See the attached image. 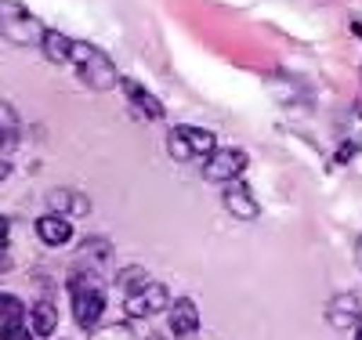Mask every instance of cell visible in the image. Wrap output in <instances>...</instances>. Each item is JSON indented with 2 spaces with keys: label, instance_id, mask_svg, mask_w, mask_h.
I'll return each instance as SVG.
<instances>
[{
  "label": "cell",
  "instance_id": "6da1fadb",
  "mask_svg": "<svg viewBox=\"0 0 362 340\" xmlns=\"http://www.w3.org/2000/svg\"><path fill=\"white\" fill-rule=\"evenodd\" d=\"M69 297H73V319L83 333H95L102 326V312H105V293L98 286L95 271H76L69 275Z\"/></svg>",
  "mask_w": 362,
  "mask_h": 340
},
{
  "label": "cell",
  "instance_id": "7a4b0ae2",
  "mask_svg": "<svg viewBox=\"0 0 362 340\" xmlns=\"http://www.w3.org/2000/svg\"><path fill=\"white\" fill-rule=\"evenodd\" d=\"M47 25L22 0H0V37L15 47H40Z\"/></svg>",
  "mask_w": 362,
  "mask_h": 340
},
{
  "label": "cell",
  "instance_id": "3957f363",
  "mask_svg": "<svg viewBox=\"0 0 362 340\" xmlns=\"http://www.w3.org/2000/svg\"><path fill=\"white\" fill-rule=\"evenodd\" d=\"M73 66H76L83 87H90V90H112V87H119V73L112 66V58L102 47H95V44L73 40Z\"/></svg>",
  "mask_w": 362,
  "mask_h": 340
},
{
  "label": "cell",
  "instance_id": "277c9868",
  "mask_svg": "<svg viewBox=\"0 0 362 340\" xmlns=\"http://www.w3.org/2000/svg\"><path fill=\"white\" fill-rule=\"evenodd\" d=\"M214 148H218L214 131L192 127V123H177V127H170V131H167V156H170L174 163L206 160Z\"/></svg>",
  "mask_w": 362,
  "mask_h": 340
},
{
  "label": "cell",
  "instance_id": "5b68a950",
  "mask_svg": "<svg viewBox=\"0 0 362 340\" xmlns=\"http://www.w3.org/2000/svg\"><path fill=\"white\" fill-rule=\"evenodd\" d=\"M247 163H250V160H247L243 148H214V152L203 160V177L228 184V181H239V174L247 170Z\"/></svg>",
  "mask_w": 362,
  "mask_h": 340
},
{
  "label": "cell",
  "instance_id": "8992f818",
  "mask_svg": "<svg viewBox=\"0 0 362 340\" xmlns=\"http://www.w3.org/2000/svg\"><path fill=\"white\" fill-rule=\"evenodd\" d=\"M167 307H170V300H167V286L156 283V279L148 283L145 290L124 297V315H127V319H148V315L167 312Z\"/></svg>",
  "mask_w": 362,
  "mask_h": 340
},
{
  "label": "cell",
  "instance_id": "52a82bcc",
  "mask_svg": "<svg viewBox=\"0 0 362 340\" xmlns=\"http://www.w3.org/2000/svg\"><path fill=\"white\" fill-rule=\"evenodd\" d=\"M221 203H225V210L232 213V218H239V221H257L261 218V203L254 199V192L247 189L243 181H228L225 192H221Z\"/></svg>",
  "mask_w": 362,
  "mask_h": 340
},
{
  "label": "cell",
  "instance_id": "ba28073f",
  "mask_svg": "<svg viewBox=\"0 0 362 340\" xmlns=\"http://www.w3.org/2000/svg\"><path fill=\"white\" fill-rule=\"evenodd\" d=\"M358 315H362V297L358 293H337V297H329V304H326V322L334 329H341V333L355 329Z\"/></svg>",
  "mask_w": 362,
  "mask_h": 340
},
{
  "label": "cell",
  "instance_id": "9c48e42d",
  "mask_svg": "<svg viewBox=\"0 0 362 340\" xmlns=\"http://www.w3.org/2000/svg\"><path fill=\"white\" fill-rule=\"evenodd\" d=\"M119 90H124V98L138 109V116H145V119H163V102L148 90L145 83H138V80H131V76H124L119 80Z\"/></svg>",
  "mask_w": 362,
  "mask_h": 340
},
{
  "label": "cell",
  "instance_id": "30bf717a",
  "mask_svg": "<svg viewBox=\"0 0 362 340\" xmlns=\"http://www.w3.org/2000/svg\"><path fill=\"white\" fill-rule=\"evenodd\" d=\"M167 319H170V333H174L177 340H189V336H196V329H199V307H196L192 297H177V300L167 307Z\"/></svg>",
  "mask_w": 362,
  "mask_h": 340
},
{
  "label": "cell",
  "instance_id": "8fae6325",
  "mask_svg": "<svg viewBox=\"0 0 362 340\" xmlns=\"http://www.w3.org/2000/svg\"><path fill=\"white\" fill-rule=\"evenodd\" d=\"M47 213H62V218H83L90 213V199L76 189H51L47 192Z\"/></svg>",
  "mask_w": 362,
  "mask_h": 340
},
{
  "label": "cell",
  "instance_id": "7c38bea8",
  "mask_svg": "<svg viewBox=\"0 0 362 340\" xmlns=\"http://www.w3.org/2000/svg\"><path fill=\"white\" fill-rule=\"evenodd\" d=\"M37 239L44 246H66L73 239V225L69 218H62V213H44V218H37Z\"/></svg>",
  "mask_w": 362,
  "mask_h": 340
},
{
  "label": "cell",
  "instance_id": "4fadbf2b",
  "mask_svg": "<svg viewBox=\"0 0 362 340\" xmlns=\"http://www.w3.org/2000/svg\"><path fill=\"white\" fill-rule=\"evenodd\" d=\"M40 51L51 66H73V37H66L62 29H47L40 40Z\"/></svg>",
  "mask_w": 362,
  "mask_h": 340
},
{
  "label": "cell",
  "instance_id": "5bb4252c",
  "mask_svg": "<svg viewBox=\"0 0 362 340\" xmlns=\"http://www.w3.org/2000/svg\"><path fill=\"white\" fill-rule=\"evenodd\" d=\"M29 329H33V336H51L58 329V307L47 297L29 307Z\"/></svg>",
  "mask_w": 362,
  "mask_h": 340
},
{
  "label": "cell",
  "instance_id": "9a60e30c",
  "mask_svg": "<svg viewBox=\"0 0 362 340\" xmlns=\"http://www.w3.org/2000/svg\"><path fill=\"white\" fill-rule=\"evenodd\" d=\"M18 112L11 102H0V148H15L18 145Z\"/></svg>",
  "mask_w": 362,
  "mask_h": 340
},
{
  "label": "cell",
  "instance_id": "2e32d148",
  "mask_svg": "<svg viewBox=\"0 0 362 340\" xmlns=\"http://www.w3.org/2000/svg\"><path fill=\"white\" fill-rule=\"evenodd\" d=\"M148 283H153V279H148V271H145L141 264H131V268H124V271L116 275V286H119V293H124V297L145 290Z\"/></svg>",
  "mask_w": 362,
  "mask_h": 340
},
{
  "label": "cell",
  "instance_id": "e0dca14e",
  "mask_svg": "<svg viewBox=\"0 0 362 340\" xmlns=\"http://www.w3.org/2000/svg\"><path fill=\"white\" fill-rule=\"evenodd\" d=\"M341 138L362 148V105H351V109L344 112V123H341Z\"/></svg>",
  "mask_w": 362,
  "mask_h": 340
},
{
  "label": "cell",
  "instance_id": "ac0fdd59",
  "mask_svg": "<svg viewBox=\"0 0 362 340\" xmlns=\"http://www.w3.org/2000/svg\"><path fill=\"white\" fill-rule=\"evenodd\" d=\"M109 239H83V246H80V264H90V261H105L109 257Z\"/></svg>",
  "mask_w": 362,
  "mask_h": 340
},
{
  "label": "cell",
  "instance_id": "d6986e66",
  "mask_svg": "<svg viewBox=\"0 0 362 340\" xmlns=\"http://www.w3.org/2000/svg\"><path fill=\"white\" fill-rule=\"evenodd\" d=\"M0 340H37V336H33V329H29V326H11V329L0 333Z\"/></svg>",
  "mask_w": 362,
  "mask_h": 340
},
{
  "label": "cell",
  "instance_id": "ffe728a7",
  "mask_svg": "<svg viewBox=\"0 0 362 340\" xmlns=\"http://www.w3.org/2000/svg\"><path fill=\"white\" fill-rule=\"evenodd\" d=\"M8 239H11V218L0 213V250H8Z\"/></svg>",
  "mask_w": 362,
  "mask_h": 340
},
{
  "label": "cell",
  "instance_id": "44dd1931",
  "mask_svg": "<svg viewBox=\"0 0 362 340\" xmlns=\"http://www.w3.org/2000/svg\"><path fill=\"white\" fill-rule=\"evenodd\" d=\"M8 177H11V163L0 160V181H8Z\"/></svg>",
  "mask_w": 362,
  "mask_h": 340
},
{
  "label": "cell",
  "instance_id": "7402d4cb",
  "mask_svg": "<svg viewBox=\"0 0 362 340\" xmlns=\"http://www.w3.org/2000/svg\"><path fill=\"white\" fill-rule=\"evenodd\" d=\"M355 264H358V268H362V235H358V239H355Z\"/></svg>",
  "mask_w": 362,
  "mask_h": 340
},
{
  "label": "cell",
  "instance_id": "603a6c76",
  "mask_svg": "<svg viewBox=\"0 0 362 340\" xmlns=\"http://www.w3.org/2000/svg\"><path fill=\"white\" fill-rule=\"evenodd\" d=\"M355 340H362V315H358V322H355Z\"/></svg>",
  "mask_w": 362,
  "mask_h": 340
},
{
  "label": "cell",
  "instance_id": "cb8c5ba5",
  "mask_svg": "<svg viewBox=\"0 0 362 340\" xmlns=\"http://www.w3.org/2000/svg\"><path fill=\"white\" fill-rule=\"evenodd\" d=\"M8 264H11V261H8V254H4V250H0V268H8Z\"/></svg>",
  "mask_w": 362,
  "mask_h": 340
},
{
  "label": "cell",
  "instance_id": "d4e9b609",
  "mask_svg": "<svg viewBox=\"0 0 362 340\" xmlns=\"http://www.w3.org/2000/svg\"><path fill=\"white\" fill-rule=\"evenodd\" d=\"M0 312H4V293H0ZM0 333H4V329H0Z\"/></svg>",
  "mask_w": 362,
  "mask_h": 340
},
{
  "label": "cell",
  "instance_id": "484cf974",
  "mask_svg": "<svg viewBox=\"0 0 362 340\" xmlns=\"http://www.w3.org/2000/svg\"><path fill=\"white\" fill-rule=\"evenodd\" d=\"M145 340H163V336H156V333H153V336H145Z\"/></svg>",
  "mask_w": 362,
  "mask_h": 340
}]
</instances>
